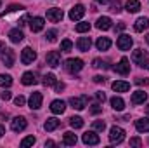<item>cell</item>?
<instances>
[{"label": "cell", "mask_w": 149, "mask_h": 148, "mask_svg": "<svg viewBox=\"0 0 149 148\" xmlns=\"http://www.w3.org/2000/svg\"><path fill=\"white\" fill-rule=\"evenodd\" d=\"M45 131L47 132H50V131H54V129H57L59 127V120L56 118V117H50V118H47V122H45Z\"/></svg>", "instance_id": "obj_27"}, {"label": "cell", "mask_w": 149, "mask_h": 148, "mask_svg": "<svg viewBox=\"0 0 149 148\" xmlns=\"http://www.w3.org/2000/svg\"><path fill=\"white\" fill-rule=\"evenodd\" d=\"M35 141H37V140H35V136H26V138L21 141V147H23V148L33 147V145H35Z\"/></svg>", "instance_id": "obj_32"}, {"label": "cell", "mask_w": 149, "mask_h": 148, "mask_svg": "<svg viewBox=\"0 0 149 148\" xmlns=\"http://www.w3.org/2000/svg\"><path fill=\"white\" fill-rule=\"evenodd\" d=\"M146 40H148V44H149V33H148V37H146Z\"/></svg>", "instance_id": "obj_56"}, {"label": "cell", "mask_w": 149, "mask_h": 148, "mask_svg": "<svg viewBox=\"0 0 149 148\" xmlns=\"http://www.w3.org/2000/svg\"><path fill=\"white\" fill-rule=\"evenodd\" d=\"M9 38H10V42H14V44H19V42H23V32L19 30V28H14V30H10L9 32Z\"/></svg>", "instance_id": "obj_21"}, {"label": "cell", "mask_w": 149, "mask_h": 148, "mask_svg": "<svg viewBox=\"0 0 149 148\" xmlns=\"http://www.w3.org/2000/svg\"><path fill=\"white\" fill-rule=\"evenodd\" d=\"M63 18H64L63 9H49L47 11V19L50 23H59V21H63Z\"/></svg>", "instance_id": "obj_9"}, {"label": "cell", "mask_w": 149, "mask_h": 148, "mask_svg": "<svg viewBox=\"0 0 149 148\" xmlns=\"http://www.w3.org/2000/svg\"><path fill=\"white\" fill-rule=\"evenodd\" d=\"M132 44H134V40L130 35H120L118 40H116V45H118V49L120 51H130V47H132Z\"/></svg>", "instance_id": "obj_4"}, {"label": "cell", "mask_w": 149, "mask_h": 148, "mask_svg": "<svg viewBox=\"0 0 149 148\" xmlns=\"http://www.w3.org/2000/svg\"><path fill=\"white\" fill-rule=\"evenodd\" d=\"M3 49H5V44H3V42H0V52H2Z\"/></svg>", "instance_id": "obj_53"}, {"label": "cell", "mask_w": 149, "mask_h": 148, "mask_svg": "<svg viewBox=\"0 0 149 148\" xmlns=\"http://www.w3.org/2000/svg\"><path fill=\"white\" fill-rule=\"evenodd\" d=\"M88 30H90V23L81 21V23L76 25V32H78V33H85V32H88Z\"/></svg>", "instance_id": "obj_34"}, {"label": "cell", "mask_w": 149, "mask_h": 148, "mask_svg": "<svg viewBox=\"0 0 149 148\" xmlns=\"http://www.w3.org/2000/svg\"><path fill=\"white\" fill-rule=\"evenodd\" d=\"M146 58H148V54H146V51H142V49H137V51H134V54H132V61L137 63V65H141Z\"/></svg>", "instance_id": "obj_24"}, {"label": "cell", "mask_w": 149, "mask_h": 148, "mask_svg": "<svg viewBox=\"0 0 149 148\" xmlns=\"http://www.w3.org/2000/svg\"><path fill=\"white\" fill-rule=\"evenodd\" d=\"M26 21H30V16H28V14H24V16L19 19V26H24V25H26Z\"/></svg>", "instance_id": "obj_46"}, {"label": "cell", "mask_w": 149, "mask_h": 148, "mask_svg": "<svg viewBox=\"0 0 149 148\" xmlns=\"http://www.w3.org/2000/svg\"><path fill=\"white\" fill-rule=\"evenodd\" d=\"M92 127H94L95 131H104V129H106V124H104V120H95V122L92 124Z\"/></svg>", "instance_id": "obj_36"}, {"label": "cell", "mask_w": 149, "mask_h": 148, "mask_svg": "<svg viewBox=\"0 0 149 148\" xmlns=\"http://www.w3.org/2000/svg\"><path fill=\"white\" fill-rule=\"evenodd\" d=\"M71 49H73V42H71V40L66 38V40L61 42V51H63V52H70Z\"/></svg>", "instance_id": "obj_35"}, {"label": "cell", "mask_w": 149, "mask_h": 148, "mask_svg": "<svg viewBox=\"0 0 149 148\" xmlns=\"http://www.w3.org/2000/svg\"><path fill=\"white\" fill-rule=\"evenodd\" d=\"M21 82H23L24 85H33V84H37V77H35L33 72H26V73H23Z\"/></svg>", "instance_id": "obj_26"}, {"label": "cell", "mask_w": 149, "mask_h": 148, "mask_svg": "<svg viewBox=\"0 0 149 148\" xmlns=\"http://www.w3.org/2000/svg\"><path fill=\"white\" fill-rule=\"evenodd\" d=\"M26 125H28V122H26L24 117H14L12 122H10V127H12L14 132H21V131H24Z\"/></svg>", "instance_id": "obj_7"}, {"label": "cell", "mask_w": 149, "mask_h": 148, "mask_svg": "<svg viewBox=\"0 0 149 148\" xmlns=\"http://www.w3.org/2000/svg\"><path fill=\"white\" fill-rule=\"evenodd\" d=\"M64 68H66V72H70V73H78V72L83 68V61H81L80 58H70V59H66Z\"/></svg>", "instance_id": "obj_1"}, {"label": "cell", "mask_w": 149, "mask_h": 148, "mask_svg": "<svg viewBox=\"0 0 149 148\" xmlns=\"http://www.w3.org/2000/svg\"><path fill=\"white\" fill-rule=\"evenodd\" d=\"M63 141H64V145H68V147H73L76 145V134H73L71 131H68V132H64V138H63Z\"/></svg>", "instance_id": "obj_29"}, {"label": "cell", "mask_w": 149, "mask_h": 148, "mask_svg": "<svg viewBox=\"0 0 149 148\" xmlns=\"http://www.w3.org/2000/svg\"><path fill=\"white\" fill-rule=\"evenodd\" d=\"M56 82H57V80H56V75L54 73H47L43 77V84H45V85H56Z\"/></svg>", "instance_id": "obj_33"}, {"label": "cell", "mask_w": 149, "mask_h": 148, "mask_svg": "<svg viewBox=\"0 0 149 148\" xmlns=\"http://www.w3.org/2000/svg\"><path fill=\"white\" fill-rule=\"evenodd\" d=\"M83 14H85V7L81 4H78V5H74L73 9L70 11V19L71 21H80L83 18Z\"/></svg>", "instance_id": "obj_11"}, {"label": "cell", "mask_w": 149, "mask_h": 148, "mask_svg": "<svg viewBox=\"0 0 149 148\" xmlns=\"http://www.w3.org/2000/svg\"><path fill=\"white\" fill-rule=\"evenodd\" d=\"M14 103H16V106H23L24 103H26V99H24V96H17V98H14Z\"/></svg>", "instance_id": "obj_40"}, {"label": "cell", "mask_w": 149, "mask_h": 148, "mask_svg": "<svg viewBox=\"0 0 149 148\" xmlns=\"http://www.w3.org/2000/svg\"><path fill=\"white\" fill-rule=\"evenodd\" d=\"M111 106H113V110L121 111L125 108V101H123L120 96H114V98H111Z\"/></svg>", "instance_id": "obj_28"}, {"label": "cell", "mask_w": 149, "mask_h": 148, "mask_svg": "<svg viewBox=\"0 0 149 148\" xmlns=\"http://www.w3.org/2000/svg\"><path fill=\"white\" fill-rule=\"evenodd\" d=\"M70 105L73 106L74 110H83L87 105H88V96H78V98H71L70 99Z\"/></svg>", "instance_id": "obj_8"}, {"label": "cell", "mask_w": 149, "mask_h": 148, "mask_svg": "<svg viewBox=\"0 0 149 148\" xmlns=\"http://www.w3.org/2000/svg\"><path fill=\"white\" fill-rule=\"evenodd\" d=\"M95 98H97V101H99V103H104V101H106V94H104V92H101V91H99V92H95Z\"/></svg>", "instance_id": "obj_43"}, {"label": "cell", "mask_w": 149, "mask_h": 148, "mask_svg": "<svg viewBox=\"0 0 149 148\" xmlns=\"http://www.w3.org/2000/svg\"><path fill=\"white\" fill-rule=\"evenodd\" d=\"M28 105H30L31 110H38L42 106V94L40 92H33L30 96V99H28Z\"/></svg>", "instance_id": "obj_15"}, {"label": "cell", "mask_w": 149, "mask_h": 148, "mask_svg": "<svg viewBox=\"0 0 149 148\" xmlns=\"http://www.w3.org/2000/svg\"><path fill=\"white\" fill-rule=\"evenodd\" d=\"M92 66H94V68H102V66H106V63L101 61V59H94V61H92Z\"/></svg>", "instance_id": "obj_42"}, {"label": "cell", "mask_w": 149, "mask_h": 148, "mask_svg": "<svg viewBox=\"0 0 149 148\" xmlns=\"http://www.w3.org/2000/svg\"><path fill=\"white\" fill-rule=\"evenodd\" d=\"M125 9L128 11V12H139L141 11V2L139 0H128L127 4H125Z\"/></svg>", "instance_id": "obj_25"}, {"label": "cell", "mask_w": 149, "mask_h": 148, "mask_svg": "<svg viewBox=\"0 0 149 148\" xmlns=\"http://www.w3.org/2000/svg\"><path fill=\"white\" fill-rule=\"evenodd\" d=\"M0 98H2V99H3V101H9V99H10V98H12V94H10V92H9V91H3V92H2V94H0Z\"/></svg>", "instance_id": "obj_44"}, {"label": "cell", "mask_w": 149, "mask_h": 148, "mask_svg": "<svg viewBox=\"0 0 149 148\" xmlns=\"http://www.w3.org/2000/svg\"><path fill=\"white\" fill-rule=\"evenodd\" d=\"M128 89H130V84L125 82V80H116V82H113V91H116V92H127Z\"/></svg>", "instance_id": "obj_18"}, {"label": "cell", "mask_w": 149, "mask_h": 148, "mask_svg": "<svg viewBox=\"0 0 149 148\" xmlns=\"http://www.w3.org/2000/svg\"><path fill=\"white\" fill-rule=\"evenodd\" d=\"M81 140H83V143L85 145H99V136L95 134V131H87L83 136H81Z\"/></svg>", "instance_id": "obj_13"}, {"label": "cell", "mask_w": 149, "mask_h": 148, "mask_svg": "<svg viewBox=\"0 0 149 148\" xmlns=\"http://www.w3.org/2000/svg\"><path fill=\"white\" fill-rule=\"evenodd\" d=\"M95 45H97L99 51H108V49L111 47V40H109L108 37H99L97 42H95Z\"/></svg>", "instance_id": "obj_23"}, {"label": "cell", "mask_w": 149, "mask_h": 148, "mask_svg": "<svg viewBox=\"0 0 149 148\" xmlns=\"http://www.w3.org/2000/svg\"><path fill=\"white\" fill-rule=\"evenodd\" d=\"M54 145H56L54 141H45V147H54Z\"/></svg>", "instance_id": "obj_52"}, {"label": "cell", "mask_w": 149, "mask_h": 148, "mask_svg": "<svg viewBox=\"0 0 149 148\" xmlns=\"http://www.w3.org/2000/svg\"><path fill=\"white\" fill-rule=\"evenodd\" d=\"M64 110H66V103H64L63 99H54V101L50 103V111H52V113L61 115Z\"/></svg>", "instance_id": "obj_14"}, {"label": "cell", "mask_w": 149, "mask_h": 148, "mask_svg": "<svg viewBox=\"0 0 149 148\" xmlns=\"http://www.w3.org/2000/svg\"><path fill=\"white\" fill-rule=\"evenodd\" d=\"M135 129L139 131V132H149V118H139V120H135Z\"/></svg>", "instance_id": "obj_20"}, {"label": "cell", "mask_w": 149, "mask_h": 148, "mask_svg": "<svg viewBox=\"0 0 149 148\" xmlns=\"http://www.w3.org/2000/svg\"><path fill=\"white\" fill-rule=\"evenodd\" d=\"M0 58H2V63H3L5 66H9V68L14 66V51H12V49H7V47H5V49L2 51V56H0Z\"/></svg>", "instance_id": "obj_10"}, {"label": "cell", "mask_w": 149, "mask_h": 148, "mask_svg": "<svg viewBox=\"0 0 149 148\" xmlns=\"http://www.w3.org/2000/svg\"><path fill=\"white\" fill-rule=\"evenodd\" d=\"M116 30H118V32H121V30H125V23H120V25L116 26Z\"/></svg>", "instance_id": "obj_50"}, {"label": "cell", "mask_w": 149, "mask_h": 148, "mask_svg": "<svg viewBox=\"0 0 149 148\" xmlns=\"http://www.w3.org/2000/svg\"><path fill=\"white\" fill-rule=\"evenodd\" d=\"M43 25H45V19H43V18H40V16L30 19V28H31V32H33V33L42 32V30H43Z\"/></svg>", "instance_id": "obj_12"}, {"label": "cell", "mask_w": 149, "mask_h": 148, "mask_svg": "<svg viewBox=\"0 0 149 148\" xmlns=\"http://www.w3.org/2000/svg\"><path fill=\"white\" fill-rule=\"evenodd\" d=\"M90 45H92L90 37H80V38H78V42H76V47H78L81 52H88Z\"/></svg>", "instance_id": "obj_17"}, {"label": "cell", "mask_w": 149, "mask_h": 148, "mask_svg": "<svg viewBox=\"0 0 149 148\" xmlns=\"http://www.w3.org/2000/svg\"><path fill=\"white\" fill-rule=\"evenodd\" d=\"M45 61H47V65H49V66L57 68V66L61 65V54H59L57 51H50V52L45 56Z\"/></svg>", "instance_id": "obj_6"}, {"label": "cell", "mask_w": 149, "mask_h": 148, "mask_svg": "<svg viewBox=\"0 0 149 148\" xmlns=\"http://www.w3.org/2000/svg\"><path fill=\"white\" fill-rule=\"evenodd\" d=\"M109 140H111V143L120 145L125 140V131L121 127H118V125H113L111 129H109Z\"/></svg>", "instance_id": "obj_2"}, {"label": "cell", "mask_w": 149, "mask_h": 148, "mask_svg": "<svg viewBox=\"0 0 149 148\" xmlns=\"http://www.w3.org/2000/svg\"><path fill=\"white\" fill-rule=\"evenodd\" d=\"M3 134H5V127H3V125H2V124H0V138H2V136H3Z\"/></svg>", "instance_id": "obj_51"}, {"label": "cell", "mask_w": 149, "mask_h": 148, "mask_svg": "<svg viewBox=\"0 0 149 148\" xmlns=\"http://www.w3.org/2000/svg\"><path fill=\"white\" fill-rule=\"evenodd\" d=\"M130 147L141 148V147H142V141H141L139 138H132V140H130Z\"/></svg>", "instance_id": "obj_41"}, {"label": "cell", "mask_w": 149, "mask_h": 148, "mask_svg": "<svg viewBox=\"0 0 149 148\" xmlns=\"http://www.w3.org/2000/svg\"><path fill=\"white\" fill-rule=\"evenodd\" d=\"M101 110H102V108H101V105H99V103L92 105V108H90V111H92V113H99Z\"/></svg>", "instance_id": "obj_47"}, {"label": "cell", "mask_w": 149, "mask_h": 148, "mask_svg": "<svg viewBox=\"0 0 149 148\" xmlns=\"http://www.w3.org/2000/svg\"><path fill=\"white\" fill-rule=\"evenodd\" d=\"M45 37H47L49 42H56V38H57V32H56V30H49Z\"/></svg>", "instance_id": "obj_37"}, {"label": "cell", "mask_w": 149, "mask_h": 148, "mask_svg": "<svg viewBox=\"0 0 149 148\" xmlns=\"http://www.w3.org/2000/svg\"><path fill=\"white\" fill-rule=\"evenodd\" d=\"M94 82H95V84H101V82H104V77L97 75V77H94Z\"/></svg>", "instance_id": "obj_49"}, {"label": "cell", "mask_w": 149, "mask_h": 148, "mask_svg": "<svg viewBox=\"0 0 149 148\" xmlns=\"http://www.w3.org/2000/svg\"><path fill=\"white\" fill-rule=\"evenodd\" d=\"M54 89H56V92H61V91H64V84L63 82H56Z\"/></svg>", "instance_id": "obj_45"}, {"label": "cell", "mask_w": 149, "mask_h": 148, "mask_svg": "<svg viewBox=\"0 0 149 148\" xmlns=\"http://www.w3.org/2000/svg\"><path fill=\"white\" fill-rule=\"evenodd\" d=\"M95 26H97L99 30H102V32L109 30V28L113 26L111 18H108V16H102V18H99V19H97V23H95Z\"/></svg>", "instance_id": "obj_16"}, {"label": "cell", "mask_w": 149, "mask_h": 148, "mask_svg": "<svg viewBox=\"0 0 149 148\" xmlns=\"http://www.w3.org/2000/svg\"><path fill=\"white\" fill-rule=\"evenodd\" d=\"M114 72L120 75H128L130 73V61H128V58H121L120 61H118V65L114 66Z\"/></svg>", "instance_id": "obj_5"}, {"label": "cell", "mask_w": 149, "mask_h": 148, "mask_svg": "<svg viewBox=\"0 0 149 148\" xmlns=\"http://www.w3.org/2000/svg\"><path fill=\"white\" fill-rule=\"evenodd\" d=\"M95 2H97V4H108L109 0H95Z\"/></svg>", "instance_id": "obj_54"}, {"label": "cell", "mask_w": 149, "mask_h": 148, "mask_svg": "<svg viewBox=\"0 0 149 148\" xmlns=\"http://www.w3.org/2000/svg\"><path fill=\"white\" fill-rule=\"evenodd\" d=\"M111 11L113 12H116V14L121 11V2H120V0H114V2L111 4Z\"/></svg>", "instance_id": "obj_38"}, {"label": "cell", "mask_w": 149, "mask_h": 148, "mask_svg": "<svg viewBox=\"0 0 149 148\" xmlns=\"http://www.w3.org/2000/svg\"><path fill=\"white\" fill-rule=\"evenodd\" d=\"M35 59H37V52H35L31 47H24L23 52H21V61H23V65H31Z\"/></svg>", "instance_id": "obj_3"}, {"label": "cell", "mask_w": 149, "mask_h": 148, "mask_svg": "<svg viewBox=\"0 0 149 148\" xmlns=\"http://www.w3.org/2000/svg\"><path fill=\"white\" fill-rule=\"evenodd\" d=\"M146 99H148V94H146L144 91H141V89L132 94V103H134V105H141V103H144Z\"/></svg>", "instance_id": "obj_19"}, {"label": "cell", "mask_w": 149, "mask_h": 148, "mask_svg": "<svg viewBox=\"0 0 149 148\" xmlns=\"http://www.w3.org/2000/svg\"><path fill=\"white\" fill-rule=\"evenodd\" d=\"M10 85H12V77L0 73V87H10Z\"/></svg>", "instance_id": "obj_31"}, {"label": "cell", "mask_w": 149, "mask_h": 148, "mask_svg": "<svg viewBox=\"0 0 149 148\" xmlns=\"http://www.w3.org/2000/svg\"><path fill=\"white\" fill-rule=\"evenodd\" d=\"M0 5H2V2H0Z\"/></svg>", "instance_id": "obj_57"}, {"label": "cell", "mask_w": 149, "mask_h": 148, "mask_svg": "<svg viewBox=\"0 0 149 148\" xmlns=\"http://www.w3.org/2000/svg\"><path fill=\"white\" fill-rule=\"evenodd\" d=\"M148 26H149L148 18H139V19L134 23V30H135V32H144V30H148Z\"/></svg>", "instance_id": "obj_22"}, {"label": "cell", "mask_w": 149, "mask_h": 148, "mask_svg": "<svg viewBox=\"0 0 149 148\" xmlns=\"http://www.w3.org/2000/svg\"><path fill=\"white\" fill-rule=\"evenodd\" d=\"M17 9H23L21 5H16V4H12V5H9V9L5 11V12H2V16H5V14H9V12H16Z\"/></svg>", "instance_id": "obj_39"}, {"label": "cell", "mask_w": 149, "mask_h": 148, "mask_svg": "<svg viewBox=\"0 0 149 148\" xmlns=\"http://www.w3.org/2000/svg\"><path fill=\"white\" fill-rule=\"evenodd\" d=\"M70 125H71L73 129L83 127V118H81V117H71V118H70Z\"/></svg>", "instance_id": "obj_30"}, {"label": "cell", "mask_w": 149, "mask_h": 148, "mask_svg": "<svg viewBox=\"0 0 149 148\" xmlns=\"http://www.w3.org/2000/svg\"><path fill=\"white\" fill-rule=\"evenodd\" d=\"M139 66H141V68H144V70H148V68H149V59L146 58V59H144V61H142Z\"/></svg>", "instance_id": "obj_48"}, {"label": "cell", "mask_w": 149, "mask_h": 148, "mask_svg": "<svg viewBox=\"0 0 149 148\" xmlns=\"http://www.w3.org/2000/svg\"><path fill=\"white\" fill-rule=\"evenodd\" d=\"M146 111H148V113H149V105H148V106H146Z\"/></svg>", "instance_id": "obj_55"}]
</instances>
